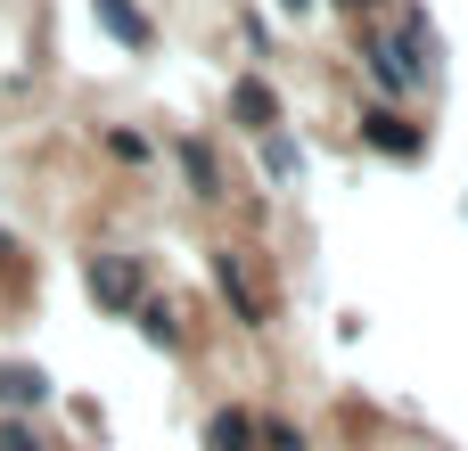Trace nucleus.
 Instances as JSON below:
<instances>
[{
  "label": "nucleus",
  "mask_w": 468,
  "mask_h": 451,
  "mask_svg": "<svg viewBox=\"0 0 468 451\" xmlns=\"http://www.w3.org/2000/svg\"><path fill=\"white\" fill-rule=\"evenodd\" d=\"M90 288H99L107 304H132V296H140V263H115V255H107V263H90Z\"/></svg>",
  "instance_id": "1"
},
{
  "label": "nucleus",
  "mask_w": 468,
  "mask_h": 451,
  "mask_svg": "<svg viewBox=\"0 0 468 451\" xmlns=\"http://www.w3.org/2000/svg\"><path fill=\"white\" fill-rule=\"evenodd\" d=\"M41 394H49V378H41V370H16V362L0 370V403H8V411H33Z\"/></svg>",
  "instance_id": "2"
},
{
  "label": "nucleus",
  "mask_w": 468,
  "mask_h": 451,
  "mask_svg": "<svg viewBox=\"0 0 468 451\" xmlns=\"http://www.w3.org/2000/svg\"><path fill=\"white\" fill-rule=\"evenodd\" d=\"M99 16H107V33H115V41H148V25H140V8H132V0H99Z\"/></svg>",
  "instance_id": "3"
},
{
  "label": "nucleus",
  "mask_w": 468,
  "mask_h": 451,
  "mask_svg": "<svg viewBox=\"0 0 468 451\" xmlns=\"http://www.w3.org/2000/svg\"><path fill=\"white\" fill-rule=\"evenodd\" d=\"M214 444H222V451H247V419H214Z\"/></svg>",
  "instance_id": "4"
},
{
  "label": "nucleus",
  "mask_w": 468,
  "mask_h": 451,
  "mask_svg": "<svg viewBox=\"0 0 468 451\" xmlns=\"http://www.w3.org/2000/svg\"><path fill=\"white\" fill-rule=\"evenodd\" d=\"M0 451H41V435H33V427H16V419H8V427H0Z\"/></svg>",
  "instance_id": "5"
}]
</instances>
